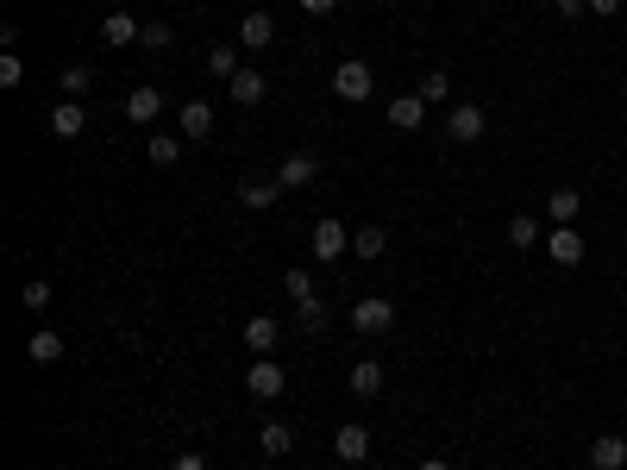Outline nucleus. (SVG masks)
Listing matches in <instances>:
<instances>
[{
  "instance_id": "f257e3e1",
  "label": "nucleus",
  "mask_w": 627,
  "mask_h": 470,
  "mask_svg": "<svg viewBox=\"0 0 627 470\" xmlns=\"http://www.w3.org/2000/svg\"><path fill=\"white\" fill-rule=\"evenodd\" d=\"M389 326H396V301L389 295H364L352 308V333H364V339H383Z\"/></svg>"
},
{
  "instance_id": "f03ea898",
  "label": "nucleus",
  "mask_w": 627,
  "mask_h": 470,
  "mask_svg": "<svg viewBox=\"0 0 627 470\" xmlns=\"http://www.w3.org/2000/svg\"><path fill=\"white\" fill-rule=\"evenodd\" d=\"M483 132H490V113H483V107H471V101H458L452 113H446V138H452V145H477V138Z\"/></svg>"
},
{
  "instance_id": "7ed1b4c3",
  "label": "nucleus",
  "mask_w": 627,
  "mask_h": 470,
  "mask_svg": "<svg viewBox=\"0 0 627 470\" xmlns=\"http://www.w3.org/2000/svg\"><path fill=\"white\" fill-rule=\"evenodd\" d=\"M370 88H377V82H370V63H358V57H345L339 69H333V94H339V101H370Z\"/></svg>"
},
{
  "instance_id": "20e7f679",
  "label": "nucleus",
  "mask_w": 627,
  "mask_h": 470,
  "mask_svg": "<svg viewBox=\"0 0 627 470\" xmlns=\"http://www.w3.org/2000/svg\"><path fill=\"white\" fill-rule=\"evenodd\" d=\"M245 389H251V395H258V402H276V395H283V389H289V370H283V364H276V358H258V364H251V370H245Z\"/></svg>"
},
{
  "instance_id": "39448f33",
  "label": "nucleus",
  "mask_w": 627,
  "mask_h": 470,
  "mask_svg": "<svg viewBox=\"0 0 627 470\" xmlns=\"http://www.w3.org/2000/svg\"><path fill=\"white\" fill-rule=\"evenodd\" d=\"M546 251H552V264L577 270V264H584V251H590V239H584L577 226H552V232H546Z\"/></svg>"
},
{
  "instance_id": "423d86ee",
  "label": "nucleus",
  "mask_w": 627,
  "mask_h": 470,
  "mask_svg": "<svg viewBox=\"0 0 627 470\" xmlns=\"http://www.w3.org/2000/svg\"><path fill=\"white\" fill-rule=\"evenodd\" d=\"M352 245V232H345L339 220H320L314 232H308V251H314V264H339V251Z\"/></svg>"
},
{
  "instance_id": "0eeeda50",
  "label": "nucleus",
  "mask_w": 627,
  "mask_h": 470,
  "mask_svg": "<svg viewBox=\"0 0 627 470\" xmlns=\"http://www.w3.org/2000/svg\"><path fill=\"white\" fill-rule=\"evenodd\" d=\"M276 345H283V326H276L270 314H251V320H245V351H258V358H270Z\"/></svg>"
},
{
  "instance_id": "6e6552de",
  "label": "nucleus",
  "mask_w": 627,
  "mask_h": 470,
  "mask_svg": "<svg viewBox=\"0 0 627 470\" xmlns=\"http://www.w3.org/2000/svg\"><path fill=\"white\" fill-rule=\"evenodd\" d=\"M333 445H339V458H345V464H364V458H370V427H358V420H339Z\"/></svg>"
},
{
  "instance_id": "1a4fd4ad",
  "label": "nucleus",
  "mask_w": 627,
  "mask_h": 470,
  "mask_svg": "<svg viewBox=\"0 0 627 470\" xmlns=\"http://www.w3.org/2000/svg\"><path fill=\"white\" fill-rule=\"evenodd\" d=\"M314 176H320V157L314 151H289L283 170H276V182H283V188H308Z\"/></svg>"
},
{
  "instance_id": "9d476101",
  "label": "nucleus",
  "mask_w": 627,
  "mask_h": 470,
  "mask_svg": "<svg viewBox=\"0 0 627 470\" xmlns=\"http://www.w3.org/2000/svg\"><path fill=\"white\" fill-rule=\"evenodd\" d=\"M176 126H182V138H189V145H201V138L214 132V107H207V101H182Z\"/></svg>"
},
{
  "instance_id": "9b49d317",
  "label": "nucleus",
  "mask_w": 627,
  "mask_h": 470,
  "mask_svg": "<svg viewBox=\"0 0 627 470\" xmlns=\"http://www.w3.org/2000/svg\"><path fill=\"white\" fill-rule=\"evenodd\" d=\"M590 470H627V439L621 433L590 439Z\"/></svg>"
},
{
  "instance_id": "f8f14e48",
  "label": "nucleus",
  "mask_w": 627,
  "mask_h": 470,
  "mask_svg": "<svg viewBox=\"0 0 627 470\" xmlns=\"http://www.w3.org/2000/svg\"><path fill=\"white\" fill-rule=\"evenodd\" d=\"M239 44H245V51H270V44H276V19L270 13H245L239 19Z\"/></svg>"
},
{
  "instance_id": "ddd939ff",
  "label": "nucleus",
  "mask_w": 627,
  "mask_h": 470,
  "mask_svg": "<svg viewBox=\"0 0 627 470\" xmlns=\"http://www.w3.org/2000/svg\"><path fill=\"white\" fill-rule=\"evenodd\" d=\"M157 113H164V88H132L126 94V120L132 126H151Z\"/></svg>"
},
{
  "instance_id": "4468645a",
  "label": "nucleus",
  "mask_w": 627,
  "mask_h": 470,
  "mask_svg": "<svg viewBox=\"0 0 627 470\" xmlns=\"http://www.w3.org/2000/svg\"><path fill=\"white\" fill-rule=\"evenodd\" d=\"M421 120H427L421 94H396V101H389V126H396V132H421Z\"/></svg>"
},
{
  "instance_id": "2eb2a0df",
  "label": "nucleus",
  "mask_w": 627,
  "mask_h": 470,
  "mask_svg": "<svg viewBox=\"0 0 627 470\" xmlns=\"http://www.w3.org/2000/svg\"><path fill=\"white\" fill-rule=\"evenodd\" d=\"M226 94H232L239 107H258L264 94H270V82H264V69H239V76L226 82Z\"/></svg>"
},
{
  "instance_id": "dca6fc26",
  "label": "nucleus",
  "mask_w": 627,
  "mask_h": 470,
  "mask_svg": "<svg viewBox=\"0 0 627 470\" xmlns=\"http://www.w3.org/2000/svg\"><path fill=\"white\" fill-rule=\"evenodd\" d=\"M276 201H283V182H264V176L239 182V207H251V214H264V207H276Z\"/></svg>"
},
{
  "instance_id": "f3484780",
  "label": "nucleus",
  "mask_w": 627,
  "mask_h": 470,
  "mask_svg": "<svg viewBox=\"0 0 627 470\" xmlns=\"http://www.w3.org/2000/svg\"><path fill=\"white\" fill-rule=\"evenodd\" d=\"M51 132H57V138H82V132H88V107H82V101H57V107H51Z\"/></svg>"
},
{
  "instance_id": "a211bd4d",
  "label": "nucleus",
  "mask_w": 627,
  "mask_h": 470,
  "mask_svg": "<svg viewBox=\"0 0 627 470\" xmlns=\"http://www.w3.org/2000/svg\"><path fill=\"white\" fill-rule=\"evenodd\" d=\"M258 445H264V458H289L295 452V427H289V420H264Z\"/></svg>"
},
{
  "instance_id": "6ab92c4d",
  "label": "nucleus",
  "mask_w": 627,
  "mask_h": 470,
  "mask_svg": "<svg viewBox=\"0 0 627 470\" xmlns=\"http://www.w3.org/2000/svg\"><path fill=\"white\" fill-rule=\"evenodd\" d=\"M295 326H301L308 339H314V333H327V326H333V308H327L320 295H314V301H301V308H295Z\"/></svg>"
},
{
  "instance_id": "aec40b11",
  "label": "nucleus",
  "mask_w": 627,
  "mask_h": 470,
  "mask_svg": "<svg viewBox=\"0 0 627 470\" xmlns=\"http://www.w3.org/2000/svg\"><path fill=\"white\" fill-rule=\"evenodd\" d=\"M577 207H584V195H577V188H552V195H546L552 226H571V220H577Z\"/></svg>"
},
{
  "instance_id": "412c9836",
  "label": "nucleus",
  "mask_w": 627,
  "mask_h": 470,
  "mask_svg": "<svg viewBox=\"0 0 627 470\" xmlns=\"http://www.w3.org/2000/svg\"><path fill=\"white\" fill-rule=\"evenodd\" d=\"M138 32H145V26H138L132 13H107V19H101V38H107V44H138Z\"/></svg>"
},
{
  "instance_id": "4be33fe9",
  "label": "nucleus",
  "mask_w": 627,
  "mask_h": 470,
  "mask_svg": "<svg viewBox=\"0 0 627 470\" xmlns=\"http://www.w3.org/2000/svg\"><path fill=\"white\" fill-rule=\"evenodd\" d=\"M352 395H364V402H370V395H383V364L377 358L352 364Z\"/></svg>"
},
{
  "instance_id": "5701e85b",
  "label": "nucleus",
  "mask_w": 627,
  "mask_h": 470,
  "mask_svg": "<svg viewBox=\"0 0 627 470\" xmlns=\"http://www.w3.org/2000/svg\"><path fill=\"white\" fill-rule=\"evenodd\" d=\"M508 245H515V251H533V245H540V220H533V214H515V220H508Z\"/></svg>"
},
{
  "instance_id": "b1692460",
  "label": "nucleus",
  "mask_w": 627,
  "mask_h": 470,
  "mask_svg": "<svg viewBox=\"0 0 627 470\" xmlns=\"http://www.w3.org/2000/svg\"><path fill=\"white\" fill-rule=\"evenodd\" d=\"M352 251H358V257H383V251H389V232H383V226H358V232H352Z\"/></svg>"
},
{
  "instance_id": "393cba45",
  "label": "nucleus",
  "mask_w": 627,
  "mask_h": 470,
  "mask_svg": "<svg viewBox=\"0 0 627 470\" xmlns=\"http://www.w3.org/2000/svg\"><path fill=\"white\" fill-rule=\"evenodd\" d=\"M207 76L232 82V76H239V51H232V44H214V51H207Z\"/></svg>"
},
{
  "instance_id": "a878e982",
  "label": "nucleus",
  "mask_w": 627,
  "mask_h": 470,
  "mask_svg": "<svg viewBox=\"0 0 627 470\" xmlns=\"http://www.w3.org/2000/svg\"><path fill=\"white\" fill-rule=\"evenodd\" d=\"M26 358H32V364H57V358H63V339H57V333L26 339Z\"/></svg>"
},
{
  "instance_id": "bb28decb",
  "label": "nucleus",
  "mask_w": 627,
  "mask_h": 470,
  "mask_svg": "<svg viewBox=\"0 0 627 470\" xmlns=\"http://www.w3.org/2000/svg\"><path fill=\"white\" fill-rule=\"evenodd\" d=\"M414 94H421V101H427V107H439V101H452V76H446V69H433V76H427L421 88H414Z\"/></svg>"
},
{
  "instance_id": "cd10ccee",
  "label": "nucleus",
  "mask_w": 627,
  "mask_h": 470,
  "mask_svg": "<svg viewBox=\"0 0 627 470\" xmlns=\"http://www.w3.org/2000/svg\"><path fill=\"white\" fill-rule=\"evenodd\" d=\"M145 151H151V163H157V170H170V163L182 157V138H164V132H157V138H151Z\"/></svg>"
},
{
  "instance_id": "c85d7f7f",
  "label": "nucleus",
  "mask_w": 627,
  "mask_h": 470,
  "mask_svg": "<svg viewBox=\"0 0 627 470\" xmlns=\"http://www.w3.org/2000/svg\"><path fill=\"white\" fill-rule=\"evenodd\" d=\"M138 44H145V51H170V44H176V32L164 26V19H151V26L138 32Z\"/></svg>"
},
{
  "instance_id": "c756f323",
  "label": "nucleus",
  "mask_w": 627,
  "mask_h": 470,
  "mask_svg": "<svg viewBox=\"0 0 627 470\" xmlns=\"http://www.w3.org/2000/svg\"><path fill=\"white\" fill-rule=\"evenodd\" d=\"M283 289H289V301L301 308V301H314V276H308V270H289V276H283Z\"/></svg>"
},
{
  "instance_id": "7c9ffc66",
  "label": "nucleus",
  "mask_w": 627,
  "mask_h": 470,
  "mask_svg": "<svg viewBox=\"0 0 627 470\" xmlns=\"http://www.w3.org/2000/svg\"><path fill=\"white\" fill-rule=\"evenodd\" d=\"M88 88H95V82H88V69H82V63H69V69H63V94H69V101H82Z\"/></svg>"
},
{
  "instance_id": "2f4dec72",
  "label": "nucleus",
  "mask_w": 627,
  "mask_h": 470,
  "mask_svg": "<svg viewBox=\"0 0 627 470\" xmlns=\"http://www.w3.org/2000/svg\"><path fill=\"white\" fill-rule=\"evenodd\" d=\"M19 301H26L32 314H44V308H51V282H26V289H19Z\"/></svg>"
},
{
  "instance_id": "473e14b6",
  "label": "nucleus",
  "mask_w": 627,
  "mask_h": 470,
  "mask_svg": "<svg viewBox=\"0 0 627 470\" xmlns=\"http://www.w3.org/2000/svg\"><path fill=\"white\" fill-rule=\"evenodd\" d=\"M19 82H26V63L7 51V57H0V88H19Z\"/></svg>"
},
{
  "instance_id": "72a5a7b5",
  "label": "nucleus",
  "mask_w": 627,
  "mask_h": 470,
  "mask_svg": "<svg viewBox=\"0 0 627 470\" xmlns=\"http://www.w3.org/2000/svg\"><path fill=\"white\" fill-rule=\"evenodd\" d=\"M170 470H207V458H201L195 445H189V452H176V464H170Z\"/></svg>"
},
{
  "instance_id": "f704fd0d",
  "label": "nucleus",
  "mask_w": 627,
  "mask_h": 470,
  "mask_svg": "<svg viewBox=\"0 0 627 470\" xmlns=\"http://www.w3.org/2000/svg\"><path fill=\"white\" fill-rule=\"evenodd\" d=\"M552 7H559L565 19H584V13H590V0H552Z\"/></svg>"
},
{
  "instance_id": "c9c22d12",
  "label": "nucleus",
  "mask_w": 627,
  "mask_h": 470,
  "mask_svg": "<svg viewBox=\"0 0 627 470\" xmlns=\"http://www.w3.org/2000/svg\"><path fill=\"white\" fill-rule=\"evenodd\" d=\"M590 13H596V19H615V13H621V0H590Z\"/></svg>"
},
{
  "instance_id": "e433bc0d",
  "label": "nucleus",
  "mask_w": 627,
  "mask_h": 470,
  "mask_svg": "<svg viewBox=\"0 0 627 470\" xmlns=\"http://www.w3.org/2000/svg\"><path fill=\"white\" fill-rule=\"evenodd\" d=\"M301 7H308V13H333L339 0H301Z\"/></svg>"
},
{
  "instance_id": "4c0bfd02",
  "label": "nucleus",
  "mask_w": 627,
  "mask_h": 470,
  "mask_svg": "<svg viewBox=\"0 0 627 470\" xmlns=\"http://www.w3.org/2000/svg\"><path fill=\"white\" fill-rule=\"evenodd\" d=\"M421 470H452V464L446 458H421Z\"/></svg>"
},
{
  "instance_id": "58836bf2",
  "label": "nucleus",
  "mask_w": 627,
  "mask_h": 470,
  "mask_svg": "<svg viewBox=\"0 0 627 470\" xmlns=\"http://www.w3.org/2000/svg\"><path fill=\"white\" fill-rule=\"evenodd\" d=\"M82 7H101V0H82Z\"/></svg>"
},
{
  "instance_id": "ea45409f",
  "label": "nucleus",
  "mask_w": 627,
  "mask_h": 470,
  "mask_svg": "<svg viewBox=\"0 0 627 470\" xmlns=\"http://www.w3.org/2000/svg\"><path fill=\"white\" fill-rule=\"evenodd\" d=\"M364 470H377V464H364Z\"/></svg>"
}]
</instances>
